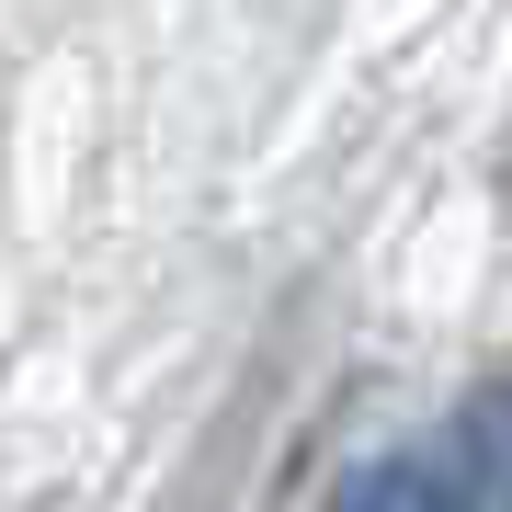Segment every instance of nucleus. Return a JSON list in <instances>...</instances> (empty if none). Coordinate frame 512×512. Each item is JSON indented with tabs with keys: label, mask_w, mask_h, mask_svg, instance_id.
<instances>
[{
	"label": "nucleus",
	"mask_w": 512,
	"mask_h": 512,
	"mask_svg": "<svg viewBox=\"0 0 512 512\" xmlns=\"http://www.w3.org/2000/svg\"><path fill=\"white\" fill-rule=\"evenodd\" d=\"M433 456L456 467V490H467L478 512H512V376L467 387V399H456V421H444V444H433Z\"/></svg>",
	"instance_id": "obj_1"
},
{
	"label": "nucleus",
	"mask_w": 512,
	"mask_h": 512,
	"mask_svg": "<svg viewBox=\"0 0 512 512\" xmlns=\"http://www.w3.org/2000/svg\"><path fill=\"white\" fill-rule=\"evenodd\" d=\"M319 512H478L467 490H456V467L444 456H365V467H342V490H330Z\"/></svg>",
	"instance_id": "obj_2"
}]
</instances>
